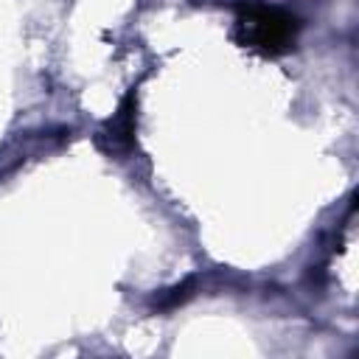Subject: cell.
Segmentation results:
<instances>
[{
    "instance_id": "1",
    "label": "cell",
    "mask_w": 359,
    "mask_h": 359,
    "mask_svg": "<svg viewBox=\"0 0 359 359\" xmlns=\"http://www.w3.org/2000/svg\"><path fill=\"white\" fill-rule=\"evenodd\" d=\"M300 22L294 14L275 8V6H261L255 0L238 6V20H236V36L244 48L258 50L264 56H278L294 48Z\"/></svg>"
},
{
    "instance_id": "2",
    "label": "cell",
    "mask_w": 359,
    "mask_h": 359,
    "mask_svg": "<svg viewBox=\"0 0 359 359\" xmlns=\"http://www.w3.org/2000/svg\"><path fill=\"white\" fill-rule=\"evenodd\" d=\"M98 143L109 140V151H121L126 146H132V135H135V93H129L121 101V109L107 121V126L98 132Z\"/></svg>"
}]
</instances>
